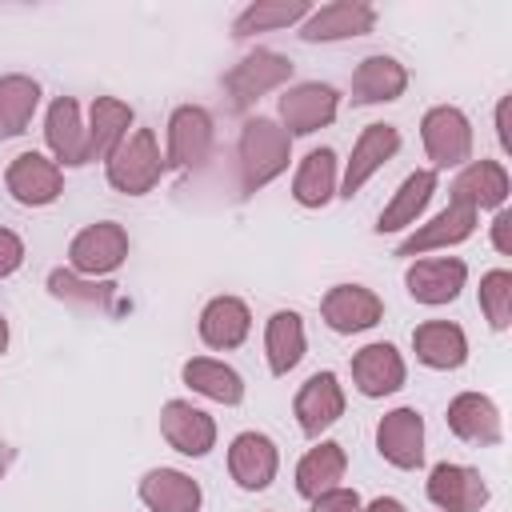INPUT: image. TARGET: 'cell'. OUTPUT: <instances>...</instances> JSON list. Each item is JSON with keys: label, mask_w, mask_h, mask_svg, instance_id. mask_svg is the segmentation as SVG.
<instances>
[{"label": "cell", "mask_w": 512, "mask_h": 512, "mask_svg": "<svg viewBox=\"0 0 512 512\" xmlns=\"http://www.w3.org/2000/svg\"><path fill=\"white\" fill-rule=\"evenodd\" d=\"M236 156H240V188L244 192H260L264 184H272L288 168V160H292V136L276 120L252 116L240 128Z\"/></svg>", "instance_id": "6da1fadb"}, {"label": "cell", "mask_w": 512, "mask_h": 512, "mask_svg": "<svg viewBox=\"0 0 512 512\" xmlns=\"http://www.w3.org/2000/svg\"><path fill=\"white\" fill-rule=\"evenodd\" d=\"M104 172H108V184L124 196H144L156 188V180L164 176V156L156 148V136L152 128H132L116 148L112 156L104 160Z\"/></svg>", "instance_id": "7a4b0ae2"}, {"label": "cell", "mask_w": 512, "mask_h": 512, "mask_svg": "<svg viewBox=\"0 0 512 512\" xmlns=\"http://www.w3.org/2000/svg\"><path fill=\"white\" fill-rule=\"evenodd\" d=\"M420 140H424V152L432 160V172L436 168H460L472 160V124L452 104H436L424 112Z\"/></svg>", "instance_id": "3957f363"}, {"label": "cell", "mask_w": 512, "mask_h": 512, "mask_svg": "<svg viewBox=\"0 0 512 512\" xmlns=\"http://www.w3.org/2000/svg\"><path fill=\"white\" fill-rule=\"evenodd\" d=\"M288 80H292V60L280 56V52H272V48H256V52H248V56L224 76V92H228V104H232L236 112H244V108L256 104L264 92H272V88H280V84H288Z\"/></svg>", "instance_id": "277c9868"}, {"label": "cell", "mask_w": 512, "mask_h": 512, "mask_svg": "<svg viewBox=\"0 0 512 512\" xmlns=\"http://www.w3.org/2000/svg\"><path fill=\"white\" fill-rule=\"evenodd\" d=\"M124 256H128V232L116 220L88 224L68 244V264L76 276H108L124 264Z\"/></svg>", "instance_id": "5b68a950"}, {"label": "cell", "mask_w": 512, "mask_h": 512, "mask_svg": "<svg viewBox=\"0 0 512 512\" xmlns=\"http://www.w3.org/2000/svg\"><path fill=\"white\" fill-rule=\"evenodd\" d=\"M336 112H340V92L332 84H320V80L296 84L280 96V128L288 136H312L324 124H332Z\"/></svg>", "instance_id": "8992f818"}, {"label": "cell", "mask_w": 512, "mask_h": 512, "mask_svg": "<svg viewBox=\"0 0 512 512\" xmlns=\"http://www.w3.org/2000/svg\"><path fill=\"white\" fill-rule=\"evenodd\" d=\"M376 28V8L364 0H332L324 8H312L300 24L304 44H332V40H352L368 36Z\"/></svg>", "instance_id": "52a82bcc"}, {"label": "cell", "mask_w": 512, "mask_h": 512, "mask_svg": "<svg viewBox=\"0 0 512 512\" xmlns=\"http://www.w3.org/2000/svg\"><path fill=\"white\" fill-rule=\"evenodd\" d=\"M212 152V116L200 104H180L168 116V152L164 168H200Z\"/></svg>", "instance_id": "ba28073f"}, {"label": "cell", "mask_w": 512, "mask_h": 512, "mask_svg": "<svg viewBox=\"0 0 512 512\" xmlns=\"http://www.w3.org/2000/svg\"><path fill=\"white\" fill-rule=\"evenodd\" d=\"M4 184L12 192L16 204L24 208H44L52 204L60 192H64V176H60V164L40 156V152H20L8 172H4Z\"/></svg>", "instance_id": "9c48e42d"}, {"label": "cell", "mask_w": 512, "mask_h": 512, "mask_svg": "<svg viewBox=\"0 0 512 512\" xmlns=\"http://www.w3.org/2000/svg\"><path fill=\"white\" fill-rule=\"evenodd\" d=\"M320 316H324V324H328L332 332L352 336V332H364V328L380 324L384 304H380V296H376L372 288H364V284H336V288L324 292Z\"/></svg>", "instance_id": "30bf717a"}, {"label": "cell", "mask_w": 512, "mask_h": 512, "mask_svg": "<svg viewBox=\"0 0 512 512\" xmlns=\"http://www.w3.org/2000/svg\"><path fill=\"white\" fill-rule=\"evenodd\" d=\"M396 152H400V132H396L392 124H368V128L356 136V144H352V160H348V168H344L340 196L352 200Z\"/></svg>", "instance_id": "8fae6325"}, {"label": "cell", "mask_w": 512, "mask_h": 512, "mask_svg": "<svg viewBox=\"0 0 512 512\" xmlns=\"http://www.w3.org/2000/svg\"><path fill=\"white\" fill-rule=\"evenodd\" d=\"M376 452L392 468H420L424 460V416L416 408H392L376 424Z\"/></svg>", "instance_id": "7c38bea8"}, {"label": "cell", "mask_w": 512, "mask_h": 512, "mask_svg": "<svg viewBox=\"0 0 512 512\" xmlns=\"http://www.w3.org/2000/svg\"><path fill=\"white\" fill-rule=\"evenodd\" d=\"M424 492L440 512H480V504L488 500L484 476L468 464H448V460L428 472Z\"/></svg>", "instance_id": "4fadbf2b"}, {"label": "cell", "mask_w": 512, "mask_h": 512, "mask_svg": "<svg viewBox=\"0 0 512 512\" xmlns=\"http://www.w3.org/2000/svg\"><path fill=\"white\" fill-rule=\"evenodd\" d=\"M292 412H296V424L304 436H320L324 428H332L344 416V388H340L336 372L308 376L292 400Z\"/></svg>", "instance_id": "5bb4252c"}, {"label": "cell", "mask_w": 512, "mask_h": 512, "mask_svg": "<svg viewBox=\"0 0 512 512\" xmlns=\"http://www.w3.org/2000/svg\"><path fill=\"white\" fill-rule=\"evenodd\" d=\"M160 432L180 456H208L216 444V420L188 400H168L160 408Z\"/></svg>", "instance_id": "9a60e30c"}, {"label": "cell", "mask_w": 512, "mask_h": 512, "mask_svg": "<svg viewBox=\"0 0 512 512\" xmlns=\"http://www.w3.org/2000/svg\"><path fill=\"white\" fill-rule=\"evenodd\" d=\"M404 356L388 344V340H376V344H364L356 356H352V380L360 388V396L376 400V396H392L396 388H404Z\"/></svg>", "instance_id": "2e32d148"}, {"label": "cell", "mask_w": 512, "mask_h": 512, "mask_svg": "<svg viewBox=\"0 0 512 512\" xmlns=\"http://www.w3.org/2000/svg\"><path fill=\"white\" fill-rule=\"evenodd\" d=\"M280 452L264 432H240L228 448V472L244 492H260L276 480Z\"/></svg>", "instance_id": "e0dca14e"}, {"label": "cell", "mask_w": 512, "mask_h": 512, "mask_svg": "<svg viewBox=\"0 0 512 512\" xmlns=\"http://www.w3.org/2000/svg\"><path fill=\"white\" fill-rule=\"evenodd\" d=\"M44 140H48L56 164H64V168L88 164V132L80 124V104L72 96L52 100V108L44 116Z\"/></svg>", "instance_id": "ac0fdd59"}, {"label": "cell", "mask_w": 512, "mask_h": 512, "mask_svg": "<svg viewBox=\"0 0 512 512\" xmlns=\"http://www.w3.org/2000/svg\"><path fill=\"white\" fill-rule=\"evenodd\" d=\"M468 280V264L456 260V256H432V260H416L404 276L408 284V296L420 300V304H448L460 296Z\"/></svg>", "instance_id": "d6986e66"}, {"label": "cell", "mask_w": 512, "mask_h": 512, "mask_svg": "<svg viewBox=\"0 0 512 512\" xmlns=\"http://www.w3.org/2000/svg\"><path fill=\"white\" fill-rule=\"evenodd\" d=\"M476 232V212L464 208V204H452L444 212H436L428 224H420L408 240H400L396 256H424V252H436V248H452L460 240H468Z\"/></svg>", "instance_id": "ffe728a7"}, {"label": "cell", "mask_w": 512, "mask_h": 512, "mask_svg": "<svg viewBox=\"0 0 512 512\" xmlns=\"http://www.w3.org/2000/svg\"><path fill=\"white\" fill-rule=\"evenodd\" d=\"M508 172L500 160H472L460 168V176L452 180V204H464L472 212L480 208H500L508 200Z\"/></svg>", "instance_id": "44dd1931"}, {"label": "cell", "mask_w": 512, "mask_h": 512, "mask_svg": "<svg viewBox=\"0 0 512 512\" xmlns=\"http://www.w3.org/2000/svg\"><path fill=\"white\" fill-rule=\"evenodd\" d=\"M248 328H252V312L240 296H216L200 312V340L216 352L240 348L248 340Z\"/></svg>", "instance_id": "7402d4cb"}, {"label": "cell", "mask_w": 512, "mask_h": 512, "mask_svg": "<svg viewBox=\"0 0 512 512\" xmlns=\"http://www.w3.org/2000/svg\"><path fill=\"white\" fill-rule=\"evenodd\" d=\"M444 420H448V428H452L460 440H468V444H500V436H504V428H500V408H496L488 396H480V392H460V396H452Z\"/></svg>", "instance_id": "603a6c76"}, {"label": "cell", "mask_w": 512, "mask_h": 512, "mask_svg": "<svg viewBox=\"0 0 512 512\" xmlns=\"http://www.w3.org/2000/svg\"><path fill=\"white\" fill-rule=\"evenodd\" d=\"M140 500L152 512H200L204 492L200 484L180 468H152L140 480Z\"/></svg>", "instance_id": "cb8c5ba5"}, {"label": "cell", "mask_w": 512, "mask_h": 512, "mask_svg": "<svg viewBox=\"0 0 512 512\" xmlns=\"http://www.w3.org/2000/svg\"><path fill=\"white\" fill-rule=\"evenodd\" d=\"M412 348H416V360H420V364L440 368V372L460 368V364L468 360V336H464V328L452 324V320H424V324H416Z\"/></svg>", "instance_id": "d4e9b609"}, {"label": "cell", "mask_w": 512, "mask_h": 512, "mask_svg": "<svg viewBox=\"0 0 512 512\" xmlns=\"http://www.w3.org/2000/svg\"><path fill=\"white\" fill-rule=\"evenodd\" d=\"M408 72L396 56H364L352 72V104H388L404 96Z\"/></svg>", "instance_id": "484cf974"}, {"label": "cell", "mask_w": 512, "mask_h": 512, "mask_svg": "<svg viewBox=\"0 0 512 512\" xmlns=\"http://www.w3.org/2000/svg\"><path fill=\"white\" fill-rule=\"evenodd\" d=\"M432 192H436V172H432V168H416V172H408L404 184L392 192V200L384 204V212L376 216L372 228L384 236V232H400V228L416 224V216L428 208Z\"/></svg>", "instance_id": "4316f807"}, {"label": "cell", "mask_w": 512, "mask_h": 512, "mask_svg": "<svg viewBox=\"0 0 512 512\" xmlns=\"http://www.w3.org/2000/svg\"><path fill=\"white\" fill-rule=\"evenodd\" d=\"M128 128H132V108L124 100H116V96H96L92 108H88V124H84V132H88V164L92 160H108L112 148L128 136Z\"/></svg>", "instance_id": "83f0119b"}, {"label": "cell", "mask_w": 512, "mask_h": 512, "mask_svg": "<svg viewBox=\"0 0 512 512\" xmlns=\"http://www.w3.org/2000/svg\"><path fill=\"white\" fill-rule=\"evenodd\" d=\"M344 468H348V456L336 440H320L316 448H308L296 464V492L304 500H316L320 492L328 488H340L344 480Z\"/></svg>", "instance_id": "f1b7e54d"}, {"label": "cell", "mask_w": 512, "mask_h": 512, "mask_svg": "<svg viewBox=\"0 0 512 512\" xmlns=\"http://www.w3.org/2000/svg\"><path fill=\"white\" fill-rule=\"evenodd\" d=\"M264 352H268V372L288 376L304 360V320L300 312H272L264 324Z\"/></svg>", "instance_id": "f546056e"}, {"label": "cell", "mask_w": 512, "mask_h": 512, "mask_svg": "<svg viewBox=\"0 0 512 512\" xmlns=\"http://www.w3.org/2000/svg\"><path fill=\"white\" fill-rule=\"evenodd\" d=\"M332 192H336V152L332 148H312L296 168L292 196L304 208H324L332 200Z\"/></svg>", "instance_id": "4dcf8cb0"}, {"label": "cell", "mask_w": 512, "mask_h": 512, "mask_svg": "<svg viewBox=\"0 0 512 512\" xmlns=\"http://www.w3.org/2000/svg\"><path fill=\"white\" fill-rule=\"evenodd\" d=\"M180 376H184V384H188L192 392H200V396H208V400H216V404H240V400H244V380H240V372L228 368V364H220V360L192 356Z\"/></svg>", "instance_id": "1f68e13d"}, {"label": "cell", "mask_w": 512, "mask_h": 512, "mask_svg": "<svg viewBox=\"0 0 512 512\" xmlns=\"http://www.w3.org/2000/svg\"><path fill=\"white\" fill-rule=\"evenodd\" d=\"M40 104V84L32 76H0V140H12L28 128L32 112Z\"/></svg>", "instance_id": "d6a6232c"}, {"label": "cell", "mask_w": 512, "mask_h": 512, "mask_svg": "<svg viewBox=\"0 0 512 512\" xmlns=\"http://www.w3.org/2000/svg\"><path fill=\"white\" fill-rule=\"evenodd\" d=\"M312 12L308 0H256L248 4L236 20H232V36L236 40H248L256 32H272V28H288L296 20H304Z\"/></svg>", "instance_id": "836d02e7"}, {"label": "cell", "mask_w": 512, "mask_h": 512, "mask_svg": "<svg viewBox=\"0 0 512 512\" xmlns=\"http://www.w3.org/2000/svg\"><path fill=\"white\" fill-rule=\"evenodd\" d=\"M48 292L56 300H68V304H84V308H112L116 304V284L112 280H80L76 272H48Z\"/></svg>", "instance_id": "e575fe53"}, {"label": "cell", "mask_w": 512, "mask_h": 512, "mask_svg": "<svg viewBox=\"0 0 512 512\" xmlns=\"http://www.w3.org/2000/svg\"><path fill=\"white\" fill-rule=\"evenodd\" d=\"M480 308L496 332L512 324V272L508 268H492L480 276Z\"/></svg>", "instance_id": "d590c367"}, {"label": "cell", "mask_w": 512, "mask_h": 512, "mask_svg": "<svg viewBox=\"0 0 512 512\" xmlns=\"http://www.w3.org/2000/svg\"><path fill=\"white\" fill-rule=\"evenodd\" d=\"M308 512H360V492L356 488H328L312 500Z\"/></svg>", "instance_id": "8d00e7d4"}, {"label": "cell", "mask_w": 512, "mask_h": 512, "mask_svg": "<svg viewBox=\"0 0 512 512\" xmlns=\"http://www.w3.org/2000/svg\"><path fill=\"white\" fill-rule=\"evenodd\" d=\"M24 264V240L12 228H0V276H12Z\"/></svg>", "instance_id": "74e56055"}, {"label": "cell", "mask_w": 512, "mask_h": 512, "mask_svg": "<svg viewBox=\"0 0 512 512\" xmlns=\"http://www.w3.org/2000/svg\"><path fill=\"white\" fill-rule=\"evenodd\" d=\"M492 244H496V252L512 256V212L508 208H500L492 220Z\"/></svg>", "instance_id": "f35d334b"}, {"label": "cell", "mask_w": 512, "mask_h": 512, "mask_svg": "<svg viewBox=\"0 0 512 512\" xmlns=\"http://www.w3.org/2000/svg\"><path fill=\"white\" fill-rule=\"evenodd\" d=\"M496 136H500V148L508 152V148H512V136H508V96H504L500 108H496Z\"/></svg>", "instance_id": "ab89813d"}, {"label": "cell", "mask_w": 512, "mask_h": 512, "mask_svg": "<svg viewBox=\"0 0 512 512\" xmlns=\"http://www.w3.org/2000/svg\"><path fill=\"white\" fill-rule=\"evenodd\" d=\"M360 512H408L396 496H376L372 504H360Z\"/></svg>", "instance_id": "60d3db41"}, {"label": "cell", "mask_w": 512, "mask_h": 512, "mask_svg": "<svg viewBox=\"0 0 512 512\" xmlns=\"http://www.w3.org/2000/svg\"><path fill=\"white\" fill-rule=\"evenodd\" d=\"M8 464H12V448L0 440V480H4V472H8Z\"/></svg>", "instance_id": "b9f144b4"}, {"label": "cell", "mask_w": 512, "mask_h": 512, "mask_svg": "<svg viewBox=\"0 0 512 512\" xmlns=\"http://www.w3.org/2000/svg\"><path fill=\"white\" fill-rule=\"evenodd\" d=\"M4 348H8V320L0 316V352H4Z\"/></svg>", "instance_id": "7bdbcfd3"}]
</instances>
